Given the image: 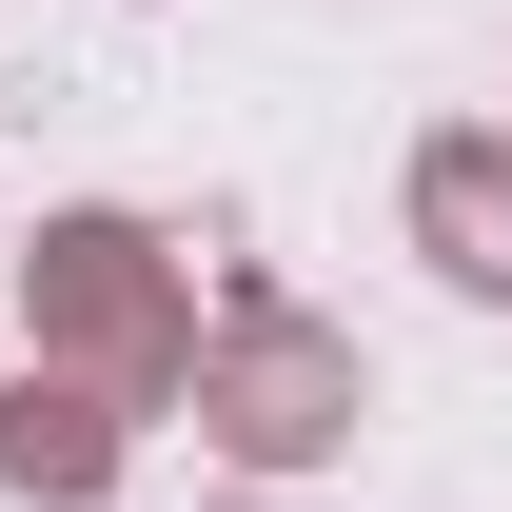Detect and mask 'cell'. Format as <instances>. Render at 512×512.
I'll return each mask as SVG.
<instances>
[]
</instances>
